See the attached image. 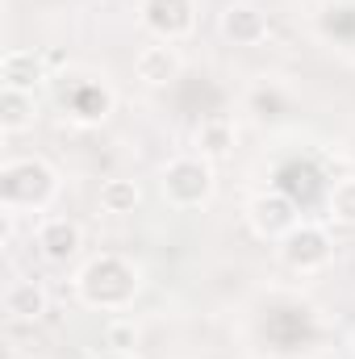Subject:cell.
I'll return each instance as SVG.
<instances>
[{"label": "cell", "instance_id": "9", "mask_svg": "<svg viewBox=\"0 0 355 359\" xmlns=\"http://www.w3.org/2000/svg\"><path fill=\"white\" fill-rule=\"evenodd\" d=\"M226 34L239 38V42H255L264 34V17L255 8H230L226 13Z\"/></svg>", "mask_w": 355, "mask_h": 359}, {"label": "cell", "instance_id": "11", "mask_svg": "<svg viewBox=\"0 0 355 359\" xmlns=\"http://www.w3.org/2000/svg\"><path fill=\"white\" fill-rule=\"evenodd\" d=\"M100 205H105L109 213H130V209L138 205V188H134L130 180H109V184L100 188Z\"/></svg>", "mask_w": 355, "mask_h": 359}, {"label": "cell", "instance_id": "7", "mask_svg": "<svg viewBox=\"0 0 355 359\" xmlns=\"http://www.w3.org/2000/svg\"><path fill=\"white\" fill-rule=\"evenodd\" d=\"M293 201L288 196H272V201H255V226L264 230V234H276V230H288L293 226Z\"/></svg>", "mask_w": 355, "mask_h": 359}, {"label": "cell", "instance_id": "12", "mask_svg": "<svg viewBox=\"0 0 355 359\" xmlns=\"http://www.w3.org/2000/svg\"><path fill=\"white\" fill-rule=\"evenodd\" d=\"M29 100L21 96L17 88H4V130H21L25 121H29Z\"/></svg>", "mask_w": 355, "mask_h": 359}, {"label": "cell", "instance_id": "3", "mask_svg": "<svg viewBox=\"0 0 355 359\" xmlns=\"http://www.w3.org/2000/svg\"><path fill=\"white\" fill-rule=\"evenodd\" d=\"M276 188H280V196H288L293 205H297V201H314V192L322 188V176H318L309 163H288V168H280Z\"/></svg>", "mask_w": 355, "mask_h": 359}, {"label": "cell", "instance_id": "14", "mask_svg": "<svg viewBox=\"0 0 355 359\" xmlns=\"http://www.w3.org/2000/svg\"><path fill=\"white\" fill-rule=\"evenodd\" d=\"M76 109H80V117H105L109 96H105V92H96V88H88V92H80V96H76Z\"/></svg>", "mask_w": 355, "mask_h": 359}, {"label": "cell", "instance_id": "6", "mask_svg": "<svg viewBox=\"0 0 355 359\" xmlns=\"http://www.w3.org/2000/svg\"><path fill=\"white\" fill-rule=\"evenodd\" d=\"M4 309H8L13 318H38V313H46V297H42V288H38L34 280H25V284H13V288H8Z\"/></svg>", "mask_w": 355, "mask_h": 359}, {"label": "cell", "instance_id": "8", "mask_svg": "<svg viewBox=\"0 0 355 359\" xmlns=\"http://www.w3.org/2000/svg\"><path fill=\"white\" fill-rule=\"evenodd\" d=\"M76 247H80V230H76V226H67V222H51V226L42 230V251H46L51 259H72Z\"/></svg>", "mask_w": 355, "mask_h": 359}, {"label": "cell", "instance_id": "4", "mask_svg": "<svg viewBox=\"0 0 355 359\" xmlns=\"http://www.w3.org/2000/svg\"><path fill=\"white\" fill-rule=\"evenodd\" d=\"M284 255H288V264H297V268H318V264H326L330 251H326V238H322L318 230H301V234L288 238Z\"/></svg>", "mask_w": 355, "mask_h": 359}, {"label": "cell", "instance_id": "5", "mask_svg": "<svg viewBox=\"0 0 355 359\" xmlns=\"http://www.w3.org/2000/svg\"><path fill=\"white\" fill-rule=\"evenodd\" d=\"M176 72H180V59H176L172 46H151V50L138 55V76L147 84H168Z\"/></svg>", "mask_w": 355, "mask_h": 359}, {"label": "cell", "instance_id": "15", "mask_svg": "<svg viewBox=\"0 0 355 359\" xmlns=\"http://www.w3.org/2000/svg\"><path fill=\"white\" fill-rule=\"evenodd\" d=\"M201 134H205V142H209L213 155H226V147H230V130H226V121H209Z\"/></svg>", "mask_w": 355, "mask_h": 359}, {"label": "cell", "instance_id": "2", "mask_svg": "<svg viewBox=\"0 0 355 359\" xmlns=\"http://www.w3.org/2000/svg\"><path fill=\"white\" fill-rule=\"evenodd\" d=\"M147 21L159 34L176 38V34H184L192 25V8H188V0H147Z\"/></svg>", "mask_w": 355, "mask_h": 359}, {"label": "cell", "instance_id": "13", "mask_svg": "<svg viewBox=\"0 0 355 359\" xmlns=\"http://www.w3.org/2000/svg\"><path fill=\"white\" fill-rule=\"evenodd\" d=\"M330 205H335V217H339V222H355V180H347V184L335 188Z\"/></svg>", "mask_w": 355, "mask_h": 359}, {"label": "cell", "instance_id": "1", "mask_svg": "<svg viewBox=\"0 0 355 359\" xmlns=\"http://www.w3.org/2000/svg\"><path fill=\"white\" fill-rule=\"evenodd\" d=\"M163 188L176 196L180 205H192V201H201V196L209 192V172H205L201 163H192V159L172 163V172L163 176Z\"/></svg>", "mask_w": 355, "mask_h": 359}, {"label": "cell", "instance_id": "10", "mask_svg": "<svg viewBox=\"0 0 355 359\" xmlns=\"http://www.w3.org/2000/svg\"><path fill=\"white\" fill-rule=\"evenodd\" d=\"M38 63H34V55H8L4 59V80H8V88H17V92H25L29 84H38Z\"/></svg>", "mask_w": 355, "mask_h": 359}]
</instances>
